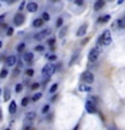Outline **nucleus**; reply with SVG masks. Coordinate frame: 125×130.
I'll list each match as a JSON object with an SVG mask.
<instances>
[{"label":"nucleus","instance_id":"obj_6","mask_svg":"<svg viewBox=\"0 0 125 130\" xmlns=\"http://www.w3.org/2000/svg\"><path fill=\"white\" fill-rule=\"evenodd\" d=\"M85 108H86V111L89 114H96L97 112V107H96V103L91 100H87L86 103H85Z\"/></svg>","mask_w":125,"mask_h":130},{"label":"nucleus","instance_id":"obj_2","mask_svg":"<svg viewBox=\"0 0 125 130\" xmlns=\"http://www.w3.org/2000/svg\"><path fill=\"white\" fill-rule=\"evenodd\" d=\"M98 43H100V45H105V46L110 45V43H112V34H110V31H109V30H105L102 34L100 35Z\"/></svg>","mask_w":125,"mask_h":130},{"label":"nucleus","instance_id":"obj_21","mask_svg":"<svg viewBox=\"0 0 125 130\" xmlns=\"http://www.w3.org/2000/svg\"><path fill=\"white\" fill-rule=\"evenodd\" d=\"M24 49H26V43H23V42H22V43H19V45H18V47H16V50H18L19 53H22V52L24 50Z\"/></svg>","mask_w":125,"mask_h":130},{"label":"nucleus","instance_id":"obj_27","mask_svg":"<svg viewBox=\"0 0 125 130\" xmlns=\"http://www.w3.org/2000/svg\"><path fill=\"white\" fill-rule=\"evenodd\" d=\"M42 19L44 20V22H47V20H50V15H48L47 12H43V15H42Z\"/></svg>","mask_w":125,"mask_h":130},{"label":"nucleus","instance_id":"obj_17","mask_svg":"<svg viewBox=\"0 0 125 130\" xmlns=\"http://www.w3.org/2000/svg\"><path fill=\"white\" fill-rule=\"evenodd\" d=\"M109 20H110V15H105V16H102V18H100V19H98V22L104 24V23L109 22Z\"/></svg>","mask_w":125,"mask_h":130},{"label":"nucleus","instance_id":"obj_33","mask_svg":"<svg viewBox=\"0 0 125 130\" xmlns=\"http://www.w3.org/2000/svg\"><path fill=\"white\" fill-rule=\"evenodd\" d=\"M12 34H14V28H12V27H8V28H7V35L11 37Z\"/></svg>","mask_w":125,"mask_h":130},{"label":"nucleus","instance_id":"obj_29","mask_svg":"<svg viewBox=\"0 0 125 130\" xmlns=\"http://www.w3.org/2000/svg\"><path fill=\"white\" fill-rule=\"evenodd\" d=\"M66 31H67V27H63L62 30H60V32H59V37L62 38V37H65V34H66Z\"/></svg>","mask_w":125,"mask_h":130},{"label":"nucleus","instance_id":"obj_38","mask_svg":"<svg viewBox=\"0 0 125 130\" xmlns=\"http://www.w3.org/2000/svg\"><path fill=\"white\" fill-rule=\"evenodd\" d=\"M4 18H6V15H0V23H3V20H4Z\"/></svg>","mask_w":125,"mask_h":130},{"label":"nucleus","instance_id":"obj_3","mask_svg":"<svg viewBox=\"0 0 125 130\" xmlns=\"http://www.w3.org/2000/svg\"><path fill=\"white\" fill-rule=\"evenodd\" d=\"M100 53H101L100 46L93 47L91 50L89 52V61H90V62H94V61H97V58H98V56H100Z\"/></svg>","mask_w":125,"mask_h":130},{"label":"nucleus","instance_id":"obj_24","mask_svg":"<svg viewBox=\"0 0 125 130\" xmlns=\"http://www.w3.org/2000/svg\"><path fill=\"white\" fill-rule=\"evenodd\" d=\"M56 89H58V84H52L51 85V88H50V93H54V92H56Z\"/></svg>","mask_w":125,"mask_h":130},{"label":"nucleus","instance_id":"obj_42","mask_svg":"<svg viewBox=\"0 0 125 130\" xmlns=\"http://www.w3.org/2000/svg\"><path fill=\"white\" fill-rule=\"evenodd\" d=\"M2 118H3V114H2V110H0V121H2Z\"/></svg>","mask_w":125,"mask_h":130},{"label":"nucleus","instance_id":"obj_44","mask_svg":"<svg viewBox=\"0 0 125 130\" xmlns=\"http://www.w3.org/2000/svg\"><path fill=\"white\" fill-rule=\"evenodd\" d=\"M51 2H59V0H51Z\"/></svg>","mask_w":125,"mask_h":130},{"label":"nucleus","instance_id":"obj_26","mask_svg":"<svg viewBox=\"0 0 125 130\" xmlns=\"http://www.w3.org/2000/svg\"><path fill=\"white\" fill-rule=\"evenodd\" d=\"M46 58H47L48 61H55V60H56V56H55V54H47Z\"/></svg>","mask_w":125,"mask_h":130},{"label":"nucleus","instance_id":"obj_45","mask_svg":"<svg viewBox=\"0 0 125 130\" xmlns=\"http://www.w3.org/2000/svg\"><path fill=\"white\" fill-rule=\"evenodd\" d=\"M0 95H2V88H0Z\"/></svg>","mask_w":125,"mask_h":130},{"label":"nucleus","instance_id":"obj_25","mask_svg":"<svg viewBox=\"0 0 125 130\" xmlns=\"http://www.w3.org/2000/svg\"><path fill=\"white\" fill-rule=\"evenodd\" d=\"M26 75L28 76V77H32L34 76V69H31V68H28L27 71H26Z\"/></svg>","mask_w":125,"mask_h":130},{"label":"nucleus","instance_id":"obj_43","mask_svg":"<svg viewBox=\"0 0 125 130\" xmlns=\"http://www.w3.org/2000/svg\"><path fill=\"white\" fill-rule=\"evenodd\" d=\"M2 46H3V42H2V41H0V49H2Z\"/></svg>","mask_w":125,"mask_h":130},{"label":"nucleus","instance_id":"obj_9","mask_svg":"<svg viewBox=\"0 0 125 130\" xmlns=\"http://www.w3.org/2000/svg\"><path fill=\"white\" fill-rule=\"evenodd\" d=\"M23 60H24V62H26L27 65H31L32 64V60H34V54L32 53H24L23 54Z\"/></svg>","mask_w":125,"mask_h":130},{"label":"nucleus","instance_id":"obj_22","mask_svg":"<svg viewBox=\"0 0 125 130\" xmlns=\"http://www.w3.org/2000/svg\"><path fill=\"white\" fill-rule=\"evenodd\" d=\"M117 24H118L120 28H125V19H118L117 20Z\"/></svg>","mask_w":125,"mask_h":130},{"label":"nucleus","instance_id":"obj_37","mask_svg":"<svg viewBox=\"0 0 125 130\" xmlns=\"http://www.w3.org/2000/svg\"><path fill=\"white\" fill-rule=\"evenodd\" d=\"M74 2H75L77 6H82V4H83V0H74Z\"/></svg>","mask_w":125,"mask_h":130},{"label":"nucleus","instance_id":"obj_36","mask_svg":"<svg viewBox=\"0 0 125 130\" xmlns=\"http://www.w3.org/2000/svg\"><path fill=\"white\" fill-rule=\"evenodd\" d=\"M26 6H27V4H26V2H22V4L19 6V11H22V10H23V8L26 7Z\"/></svg>","mask_w":125,"mask_h":130},{"label":"nucleus","instance_id":"obj_35","mask_svg":"<svg viewBox=\"0 0 125 130\" xmlns=\"http://www.w3.org/2000/svg\"><path fill=\"white\" fill-rule=\"evenodd\" d=\"M39 87H40V84H39V83H34V84L31 85V89H38Z\"/></svg>","mask_w":125,"mask_h":130},{"label":"nucleus","instance_id":"obj_11","mask_svg":"<svg viewBox=\"0 0 125 130\" xmlns=\"http://www.w3.org/2000/svg\"><path fill=\"white\" fill-rule=\"evenodd\" d=\"M86 31H87V24L83 23L82 26L78 28V31H77V37H83V35H86Z\"/></svg>","mask_w":125,"mask_h":130},{"label":"nucleus","instance_id":"obj_4","mask_svg":"<svg viewBox=\"0 0 125 130\" xmlns=\"http://www.w3.org/2000/svg\"><path fill=\"white\" fill-rule=\"evenodd\" d=\"M50 32H51L50 28H44V30L36 32V34L34 35V39H35V41H43L44 38H47V37L50 35Z\"/></svg>","mask_w":125,"mask_h":130},{"label":"nucleus","instance_id":"obj_28","mask_svg":"<svg viewBox=\"0 0 125 130\" xmlns=\"http://www.w3.org/2000/svg\"><path fill=\"white\" fill-rule=\"evenodd\" d=\"M62 24H63V19L58 18V19H56V27H62Z\"/></svg>","mask_w":125,"mask_h":130},{"label":"nucleus","instance_id":"obj_14","mask_svg":"<svg viewBox=\"0 0 125 130\" xmlns=\"http://www.w3.org/2000/svg\"><path fill=\"white\" fill-rule=\"evenodd\" d=\"M35 117H36V114L34 111H30V112H27V115H26V123H28V122H32L35 119Z\"/></svg>","mask_w":125,"mask_h":130},{"label":"nucleus","instance_id":"obj_20","mask_svg":"<svg viewBox=\"0 0 125 130\" xmlns=\"http://www.w3.org/2000/svg\"><path fill=\"white\" fill-rule=\"evenodd\" d=\"M40 98H42V93L40 92H38V93H35V95H32V98H31V100L32 102H38Z\"/></svg>","mask_w":125,"mask_h":130},{"label":"nucleus","instance_id":"obj_13","mask_svg":"<svg viewBox=\"0 0 125 130\" xmlns=\"http://www.w3.org/2000/svg\"><path fill=\"white\" fill-rule=\"evenodd\" d=\"M105 6V0H97L96 4H94V11H100V10H102Z\"/></svg>","mask_w":125,"mask_h":130},{"label":"nucleus","instance_id":"obj_16","mask_svg":"<svg viewBox=\"0 0 125 130\" xmlns=\"http://www.w3.org/2000/svg\"><path fill=\"white\" fill-rule=\"evenodd\" d=\"M43 23H44V20L42 18H38V19H35L34 22H32V27H42Z\"/></svg>","mask_w":125,"mask_h":130},{"label":"nucleus","instance_id":"obj_39","mask_svg":"<svg viewBox=\"0 0 125 130\" xmlns=\"http://www.w3.org/2000/svg\"><path fill=\"white\" fill-rule=\"evenodd\" d=\"M24 130H34V129H32L31 126H26V127H24Z\"/></svg>","mask_w":125,"mask_h":130},{"label":"nucleus","instance_id":"obj_34","mask_svg":"<svg viewBox=\"0 0 125 130\" xmlns=\"http://www.w3.org/2000/svg\"><path fill=\"white\" fill-rule=\"evenodd\" d=\"M35 50H36V52H43V50H44V46H42V45H38V46H35Z\"/></svg>","mask_w":125,"mask_h":130},{"label":"nucleus","instance_id":"obj_15","mask_svg":"<svg viewBox=\"0 0 125 130\" xmlns=\"http://www.w3.org/2000/svg\"><path fill=\"white\" fill-rule=\"evenodd\" d=\"M8 111H10V114H15L16 112V102L15 100H11L10 106H8Z\"/></svg>","mask_w":125,"mask_h":130},{"label":"nucleus","instance_id":"obj_46","mask_svg":"<svg viewBox=\"0 0 125 130\" xmlns=\"http://www.w3.org/2000/svg\"><path fill=\"white\" fill-rule=\"evenodd\" d=\"M3 130H10V129H3Z\"/></svg>","mask_w":125,"mask_h":130},{"label":"nucleus","instance_id":"obj_23","mask_svg":"<svg viewBox=\"0 0 125 130\" xmlns=\"http://www.w3.org/2000/svg\"><path fill=\"white\" fill-rule=\"evenodd\" d=\"M47 43H48V46H50L51 49H54V43H55V38H48V39H47Z\"/></svg>","mask_w":125,"mask_h":130},{"label":"nucleus","instance_id":"obj_10","mask_svg":"<svg viewBox=\"0 0 125 130\" xmlns=\"http://www.w3.org/2000/svg\"><path fill=\"white\" fill-rule=\"evenodd\" d=\"M26 8H27L28 12H36L38 11V4L34 3V2H30V3H27Z\"/></svg>","mask_w":125,"mask_h":130},{"label":"nucleus","instance_id":"obj_5","mask_svg":"<svg viewBox=\"0 0 125 130\" xmlns=\"http://www.w3.org/2000/svg\"><path fill=\"white\" fill-rule=\"evenodd\" d=\"M82 80L87 84H91L93 81H94V75H93L90 71H86V72L82 73Z\"/></svg>","mask_w":125,"mask_h":130},{"label":"nucleus","instance_id":"obj_7","mask_svg":"<svg viewBox=\"0 0 125 130\" xmlns=\"http://www.w3.org/2000/svg\"><path fill=\"white\" fill-rule=\"evenodd\" d=\"M16 61H18L16 56H8V57H6V60H4V65L12 68V67H15V65H16Z\"/></svg>","mask_w":125,"mask_h":130},{"label":"nucleus","instance_id":"obj_48","mask_svg":"<svg viewBox=\"0 0 125 130\" xmlns=\"http://www.w3.org/2000/svg\"><path fill=\"white\" fill-rule=\"evenodd\" d=\"M109 2H113V0H109Z\"/></svg>","mask_w":125,"mask_h":130},{"label":"nucleus","instance_id":"obj_30","mask_svg":"<svg viewBox=\"0 0 125 130\" xmlns=\"http://www.w3.org/2000/svg\"><path fill=\"white\" fill-rule=\"evenodd\" d=\"M22 89H23V85L22 84H16V88H15V92H20V91H22Z\"/></svg>","mask_w":125,"mask_h":130},{"label":"nucleus","instance_id":"obj_47","mask_svg":"<svg viewBox=\"0 0 125 130\" xmlns=\"http://www.w3.org/2000/svg\"><path fill=\"white\" fill-rule=\"evenodd\" d=\"M69 2H74V0H69Z\"/></svg>","mask_w":125,"mask_h":130},{"label":"nucleus","instance_id":"obj_12","mask_svg":"<svg viewBox=\"0 0 125 130\" xmlns=\"http://www.w3.org/2000/svg\"><path fill=\"white\" fill-rule=\"evenodd\" d=\"M79 91L81 92H90L91 91V87L87 83H83V84H79Z\"/></svg>","mask_w":125,"mask_h":130},{"label":"nucleus","instance_id":"obj_32","mask_svg":"<svg viewBox=\"0 0 125 130\" xmlns=\"http://www.w3.org/2000/svg\"><path fill=\"white\" fill-rule=\"evenodd\" d=\"M48 110H50V106L46 104V106H44V107L42 108V112H43V114H47V112H48Z\"/></svg>","mask_w":125,"mask_h":130},{"label":"nucleus","instance_id":"obj_1","mask_svg":"<svg viewBox=\"0 0 125 130\" xmlns=\"http://www.w3.org/2000/svg\"><path fill=\"white\" fill-rule=\"evenodd\" d=\"M55 71H56V67L54 64H47V65H44L43 69H42V76L44 79H50V77L55 73Z\"/></svg>","mask_w":125,"mask_h":130},{"label":"nucleus","instance_id":"obj_18","mask_svg":"<svg viewBox=\"0 0 125 130\" xmlns=\"http://www.w3.org/2000/svg\"><path fill=\"white\" fill-rule=\"evenodd\" d=\"M10 98H11V95H10V89L6 88V89H4V98H3V99L8 102V100H10Z\"/></svg>","mask_w":125,"mask_h":130},{"label":"nucleus","instance_id":"obj_40","mask_svg":"<svg viewBox=\"0 0 125 130\" xmlns=\"http://www.w3.org/2000/svg\"><path fill=\"white\" fill-rule=\"evenodd\" d=\"M4 2H7V3H15L16 0H4Z\"/></svg>","mask_w":125,"mask_h":130},{"label":"nucleus","instance_id":"obj_41","mask_svg":"<svg viewBox=\"0 0 125 130\" xmlns=\"http://www.w3.org/2000/svg\"><path fill=\"white\" fill-rule=\"evenodd\" d=\"M124 2H125V0H118V2H117V3H118V4H122Z\"/></svg>","mask_w":125,"mask_h":130},{"label":"nucleus","instance_id":"obj_31","mask_svg":"<svg viewBox=\"0 0 125 130\" xmlns=\"http://www.w3.org/2000/svg\"><path fill=\"white\" fill-rule=\"evenodd\" d=\"M28 102H30V98H23V100H22V106H27V104H28Z\"/></svg>","mask_w":125,"mask_h":130},{"label":"nucleus","instance_id":"obj_19","mask_svg":"<svg viewBox=\"0 0 125 130\" xmlns=\"http://www.w3.org/2000/svg\"><path fill=\"white\" fill-rule=\"evenodd\" d=\"M7 76H8V71H7L6 68L2 69V71H0V79H6Z\"/></svg>","mask_w":125,"mask_h":130},{"label":"nucleus","instance_id":"obj_49","mask_svg":"<svg viewBox=\"0 0 125 130\" xmlns=\"http://www.w3.org/2000/svg\"><path fill=\"white\" fill-rule=\"evenodd\" d=\"M124 19H125V16H124Z\"/></svg>","mask_w":125,"mask_h":130},{"label":"nucleus","instance_id":"obj_8","mask_svg":"<svg viewBox=\"0 0 125 130\" xmlns=\"http://www.w3.org/2000/svg\"><path fill=\"white\" fill-rule=\"evenodd\" d=\"M23 22H24V16L22 14H16L14 16V24L15 26H22Z\"/></svg>","mask_w":125,"mask_h":130}]
</instances>
